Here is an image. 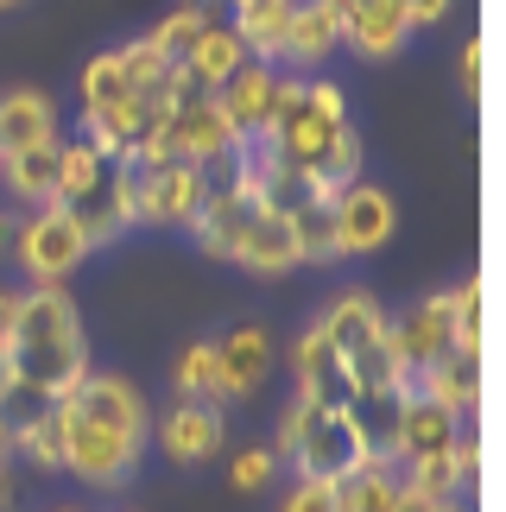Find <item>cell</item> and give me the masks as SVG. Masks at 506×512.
<instances>
[{"label":"cell","instance_id":"cell-1","mask_svg":"<svg viewBox=\"0 0 506 512\" xmlns=\"http://www.w3.org/2000/svg\"><path fill=\"white\" fill-rule=\"evenodd\" d=\"M13 380L32 399H70L89 373L83 354V323H76V304L64 298V285H32L19 291V323H13Z\"/></svg>","mask_w":506,"mask_h":512},{"label":"cell","instance_id":"cell-2","mask_svg":"<svg viewBox=\"0 0 506 512\" xmlns=\"http://www.w3.org/2000/svg\"><path fill=\"white\" fill-rule=\"evenodd\" d=\"M57 418H64V468L70 475H83L95 487H121L133 475V462H140V443L146 437H127V430H108L83 418L70 399H57Z\"/></svg>","mask_w":506,"mask_h":512},{"label":"cell","instance_id":"cell-3","mask_svg":"<svg viewBox=\"0 0 506 512\" xmlns=\"http://www.w3.org/2000/svg\"><path fill=\"white\" fill-rule=\"evenodd\" d=\"M13 253H19V266L32 272V285H64L70 272L83 266L89 241H83V222H76V209L45 203V209L32 215V222H19Z\"/></svg>","mask_w":506,"mask_h":512},{"label":"cell","instance_id":"cell-4","mask_svg":"<svg viewBox=\"0 0 506 512\" xmlns=\"http://www.w3.org/2000/svg\"><path fill=\"white\" fill-rule=\"evenodd\" d=\"M361 462H367V449L355 437V424H348V411L310 405V424L298 437V456H291L298 481H342V475H355Z\"/></svg>","mask_w":506,"mask_h":512},{"label":"cell","instance_id":"cell-5","mask_svg":"<svg viewBox=\"0 0 506 512\" xmlns=\"http://www.w3.org/2000/svg\"><path fill=\"white\" fill-rule=\"evenodd\" d=\"M386 336H393V354H399L405 380H418L431 361H443V354L456 348V336H450V291H431L424 304H412L405 323H386Z\"/></svg>","mask_w":506,"mask_h":512},{"label":"cell","instance_id":"cell-6","mask_svg":"<svg viewBox=\"0 0 506 512\" xmlns=\"http://www.w3.org/2000/svg\"><path fill=\"white\" fill-rule=\"evenodd\" d=\"M291 367H298V399L323 405V411H348V399H355V373H348V361L323 342V329H304L298 336Z\"/></svg>","mask_w":506,"mask_h":512},{"label":"cell","instance_id":"cell-7","mask_svg":"<svg viewBox=\"0 0 506 512\" xmlns=\"http://www.w3.org/2000/svg\"><path fill=\"white\" fill-rule=\"evenodd\" d=\"M222 437H228V424H222V405L216 399H178V411H171L165 430H159L165 456L184 462V468L222 456Z\"/></svg>","mask_w":506,"mask_h":512},{"label":"cell","instance_id":"cell-8","mask_svg":"<svg viewBox=\"0 0 506 512\" xmlns=\"http://www.w3.org/2000/svg\"><path fill=\"white\" fill-rule=\"evenodd\" d=\"M393 234V196L374 184H348L336 196V253H374Z\"/></svg>","mask_w":506,"mask_h":512},{"label":"cell","instance_id":"cell-9","mask_svg":"<svg viewBox=\"0 0 506 512\" xmlns=\"http://www.w3.org/2000/svg\"><path fill=\"white\" fill-rule=\"evenodd\" d=\"M272 373V336L266 329H235L228 342H216V399H253Z\"/></svg>","mask_w":506,"mask_h":512},{"label":"cell","instance_id":"cell-10","mask_svg":"<svg viewBox=\"0 0 506 512\" xmlns=\"http://www.w3.org/2000/svg\"><path fill=\"white\" fill-rule=\"evenodd\" d=\"M272 89H279V76H272L260 57H247V64L228 76L216 89V102L228 114V127L241 133V140H266V121H272Z\"/></svg>","mask_w":506,"mask_h":512},{"label":"cell","instance_id":"cell-11","mask_svg":"<svg viewBox=\"0 0 506 512\" xmlns=\"http://www.w3.org/2000/svg\"><path fill=\"white\" fill-rule=\"evenodd\" d=\"M405 399H412V386H374V392H355V399H348V424H355L367 462H393Z\"/></svg>","mask_w":506,"mask_h":512},{"label":"cell","instance_id":"cell-12","mask_svg":"<svg viewBox=\"0 0 506 512\" xmlns=\"http://www.w3.org/2000/svg\"><path fill=\"white\" fill-rule=\"evenodd\" d=\"M456 437H462V418H456V411H443L437 399L412 392V399H405V411H399V449H393V456L431 462V456H450Z\"/></svg>","mask_w":506,"mask_h":512},{"label":"cell","instance_id":"cell-13","mask_svg":"<svg viewBox=\"0 0 506 512\" xmlns=\"http://www.w3.org/2000/svg\"><path fill=\"white\" fill-rule=\"evenodd\" d=\"M253 215H260V196L253 190H216L203 203V215L190 228H197V241H203V253H216V260H235L241 253V241H247V228H253Z\"/></svg>","mask_w":506,"mask_h":512},{"label":"cell","instance_id":"cell-14","mask_svg":"<svg viewBox=\"0 0 506 512\" xmlns=\"http://www.w3.org/2000/svg\"><path fill=\"white\" fill-rule=\"evenodd\" d=\"M70 405L83 411V418L108 424V430H127V437H146V405L140 392H133L121 373H83V386L70 392Z\"/></svg>","mask_w":506,"mask_h":512},{"label":"cell","instance_id":"cell-15","mask_svg":"<svg viewBox=\"0 0 506 512\" xmlns=\"http://www.w3.org/2000/svg\"><path fill=\"white\" fill-rule=\"evenodd\" d=\"M209 203V177L197 165H152V190H146V222H178L190 228Z\"/></svg>","mask_w":506,"mask_h":512},{"label":"cell","instance_id":"cell-16","mask_svg":"<svg viewBox=\"0 0 506 512\" xmlns=\"http://www.w3.org/2000/svg\"><path fill=\"white\" fill-rule=\"evenodd\" d=\"M323 342L342 354V361H355V354H367L380 336H386V317H380V304L367 298V291H348V298H336L323 310Z\"/></svg>","mask_w":506,"mask_h":512},{"label":"cell","instance_id":"cell-17","mask_svg":"<svg viewBox=\"0 0 506 512\" xmlns=\"http://www.w3.org/2000/svg\"><path fill=\"white\" fill-rule=\"evenodd\" d=\"M45 140H57L51 95H38V89L0 95V159H13V152H26V146H45Z\"/></svg>","mask_w":506,"mask_h":512},{"label":"cell","instance_id":"cell-18","mask_svg":"<svg viewBox=\"0 0 506 512\" xmlns=\"http://www.w3.org/2000/svg\"><path fill=\"white\" fill-rule=\"evenodd\" d=\"M342 26H348L342 0H298V7H291V32H285V57L317 64V57H329L342 45Z\"/></svg>","mask_w":506,"mask_h":512},{"label":"cell","instance_id":"cell-19","mask_svg":"<svg viewBox=\"0 0 506 512\" xmlns=\"http://www.w3.org/2000/svg\"><path fill=\"white\" fill-rule=\"evenodd\" d=\"M412 392L437 399L443 411H456V418H462V411H475V405H481V354H456V348H450L443 361H431V367L418 373Z\"/></svg>","mask_w":506,"mask_h":512},{"label":"cell","instance_id":"cell-20","mask_svg":"<svg viewBox=\"0 0 506 512\" xmlns=\"http://www.w3.org/2000/svg\"><path fill=\"white\" fill-rule=\"evenodd\" d=\"M405 38H412V26H405L399 0H361V7H348L342 45H355L361 57H393Z\"/></svg>","mask_w":506,"mask_h":512},{"label":"cell","instance_id":"cell-21","mask_svg":"<svg viewBox=\"0 0 506 512\" xmlns=\"http://www.w3.org/2000/svg\"><path fill=\"white\" fill-rule=\"evenodd\" d=\"M102 190H108V159L102 152H95L89 140L57 146V196H51L57 209H83L89 196H102Z\"/></svg>","mask_w":506,"mask_h":512},{"label":"cell","instance_id":"cell-22","mask_svg":"<svg viewBox=\"0 0 506 512\" xmlns=\"http://www.w3.org/2000/svg\"><path fill=\"white\" fill-rule=\"evenodd\" d=\"M235 260L247 266V272H285V266H298V241H291V215H272V209H260L253 215V228H247V241H241V253Z\"/></svg>","mask_w":506,"mask_h":512},{"label":"cell","instance_id":"cell-23","mask_svg":"<svg viewBox=\"0 0 506 512\" xmlns=\"http://www.w3.org/2000/svg\"><path fill=\"white\" fill-rule=\"evenodd\" d=\"M291 7H298V0H260V7H241L235 13V32H241L247 57H285Z\"/></svg>","mask_w":506,"mask_h":512},{"label":"cell","instance_id":"cell-24","mask_svg":"<svg viewBox=\"0 0 506 512\" xmlns=\"http://www.w3.org/2000/svg\"><path fill=\"white\" fill-rule=\"evenodd\" d=\"M336 500H342V512H393V506H399V475H393V462H361L355 475L336 481Z\"/></svg>","mask_w":506,"mask_h":512},{"label":"cell","instance_id":"cell-25","mask_svg":"<svg viewBox=\"0 0 506 512\" xmlns=\"http://www.w3.org/2000/svg\"><path fill=\"white\" fill-rule=\"evenodd\" d=\"M241 64H247L241 32H235V26H209V32L197 38V51H190V64H184V70H197V76H203V89H222Z\"/></svg>","mask_w":506,"mask_h":512},{"label":"cell","instance_id":"cell-26","mask_svg":"<svg viewBox=\"0 0 506 512\" xmlns=\"http://www.w3.org/2000/svg\"><path fill=\"white\" fill-rule=\"evenodd\" d=\"M57 146L64 140H45V146H26V152H13V159H0L7 165V184L26 196V203H51L57 196Z\"/></svg>","mask_w":506,"mask_h":512},{"label":"cell","instance_id":"cell-27","mask_svg":"<svg viewBox=\"0 0 506 512\" xmlns=\"http://www.w3.org/2000/svg\"><path fill=\"white\" fill-rule=\"evenodd\" d=\"M291 241H298V260H342L336 253V203H323V196H310V203L291 215Z\"/></svg>","mask_w":506,"mask_h":512},{"label":"cell","instance_id":"cell-28","mask_svg":"<svg viewBox=\"0 0 506 512\" xmlns=\"http://www.w3.org/2000/svg\"><path fill=\"white\" fill-rule=\"evenodd\" d=\"M209 26H216V19H209V7H203V0H190V7H178L159 32H152V51H159L165 64H190V51H197V38H203Z\"/></svg>","mask_w":506,"mask_h":512},{"label":"cell","instance_id":"cell-29","mask_svg":"<svg viewBox=\"0 0 506 512\" xmlns=\"http://www.w3.org/2000/svg\"><path fill=\"white\" fill-rule=\"evenodd\" d=\"M83 102L89 108H121V102H133V76L121 64V51L95 57V64L83 70Z\"/></svg>","mask_w":506,"mask_h":512},{"label":"cell","instance_id":"cell-30","mask_svg":"<svg viewBox=\"0 0 506 512\" xmlns=\"http://www.w3.org/2000/svg\"><path fill=\"white\" fill-rule=\"evenodd\" d=\"M405 494H418V500H437V506H450L456 500V487H462V475H456V462L450 456H431V462H405Z\"/></svg>","mask_w":506,"mask_h":512},{"label":"cell","instance_id":"cell-31","mask_svg":"<svg viewBox=\"0 0 506 512\" xmlns=\"http://www.w3.org/2000/svg\"><path fill=\"white\" fill-rule=\"evenodd\" d=\"M450 336H456V354H481V285L475 279L450 291Z\"/></svg>","mask_w":506,"mask_h":512},{"label":"cell","instance_id":"cell-32","mask_svg":"<svg viewBox=\"0 0 506 512\" xmlns=\"http://www.w3.org/2000/svg\"><path fill=\"white\" fill-rule=\"evenodd\" d=\"M178 392H184V399H216V342L184 348V361H178Z\"/></svg>","mask_w":506,"mask_h":512},{"label":"cell","instance_id":"cell-33","mask_svg":"<svg viewBox=\"0 0 506 512\" xmlns=\"http://www.w3.org/2000/svg\"><path fill=\"white\" fill-rule=\"evenodd\" d=\"M272 468H279V456H272V449H241L228 475H235V487H241V494H260V487L272 481Z\"/></svg>","mask_w":506,"mask_h":512},{"label":"cell","instance_id":"cell-34","mask_svg":"<svg viewBox=\"0 0 506 512\" xmlns=\"http://www.w3.org/2000/svg\"><path fill=\"white\" fill-rule=\"evenodd\" d=\"M285 512H342L336 481H298V487L285 494Z\"/></svg>","mask_w":506,"mask_h":512},{"label":"cell","instance_id":"cell-35","mask_svg":"<svg viewBox=\"0 0 506 512\" xmlns=\"http://www.w3.org/2000/svg\"><path fill=\"white\" fill-rule=\"evenodd\" d=\"M304 424H310V399H298V405H291V411H285V424H279V437H272V456H279V462H291V456H298V437H304Z\"/></svg>","mask_w":506,"mask_h":512},{"label":"cell","instance_id":"cell-36","mask_svg":"<svg viewBox=\"0 0 506 512\" xmlns=\"http://www.w3.org/2000/svg\"><path fill=\"white\" fill-rule=\"evenodd\" d=\"M399 7H405V26H437L450 13V0H399Z\"/></svg>","mask_w":506,"mask_h":512},{"label":"cell","instance_id":"cell-37","mask_svg":"<svg viewBox=\"0 0 506 512\" xmlns=\"http://www.w3.org/2000/svg\"><path fill=\"white\" fill-rule=\"evenodd\" d=\"M13 323H19V291H0V348L13 342Z\"/></svg>","mask_w":506,"mask_h":512},{"label":"cell","instance_id":"cell-38","mask_svg":"<svg viewBox=\"0 0 506 512\" xmlns=\"http://www.w3.org/2000/svg\"><path fill=\"white\" fill-rule=\"evenodd\" d=\"M462 83H469V95L481 89V45H475V38L462 45Z\"/></svg>","mask_w":506,"mask_h":512},{"label":"cell","instance_id":"cell-39","mask_svg":"<svg viewBox=\"0 0 506 512\" xmlns=\"http://www.w3.org/2000/svg\"><path fill=\"white\" fill-rule=\"evenodd\" d=\"M13 392H19V380H13V354L0 348V411H7V399H13Z\"/></svg>","mask_w":506,"mask_h":512},{"label":"cell","instance_id":"cell-40","mask_svg":"<svg viewBox=\"0 0 506 512\" xmlns=\"http://www.w3.org/2000/svg\"><path fill=\"white\" fill-rule=\"evenodd\" d=\"M393 512H437V500H418V494H405V487H399V506Z\"/></svg>","mask_w":506,"mask_h":512},{"label":"cell","instance_id":"cell-41","mask_svg":"<svg viewBox=\"0 0 506 512\" xmlns=\"http://www.w3.org/2000/svg\"><path fill=\"white\" fill-rule=\"evenodd\" d=\"M19 241V215H0V247H13Z\"/></svg>","mask_w":506,"mask_h":512},{"label":"cell","instance_id":"cell-42","mask_svg":"<svg viewBox=\"0 0 506 512\" xmlns=\"http://www.w3.org/2000/svg\"><path fill=\"white\" fill-rule=\"evenodd\" d=\"M7 449H13V443H7V430H0V475H7Z\"/></svg>","mask_w":506,"mask_h":512},{"label":"cell","instance_id":"cell-43","mask_svg":"<svg viewBox=\"0 0 506 512\" xmlns=\"http://www.w3.org/2000/svg\"><path fill=\"white\" fill-rule=\"evenodd\" d=\"M7 494H13V487H7V475H0V506H7Z\"/></svg>","mask_w":506,"mask_h":512},{"label":"cell","instance_id":"cell-44","mask_svg":"<svg viewBox=\"0 0 506 512\" xmlns=\"http://www.w3.org/2000/svg\"><path fill=\"white\" fill-rule=\"evenodd\" d=\"M241 7H260V0H235V13H241Z\"/></svg>","mask_w":506,"mask_h":512},{"label":"cell","instance_id":"cell-45","mask_svg":"<svg viewBox=\"0 0 506 512\" xmlns=\"http://www.w3.org/2000/svg\"><path fill=\"white\" fill-rule=\"evenodd\" d=\"M437 512H456V500H450V506H437Z\"/></svg>","mask_w":506,"mask_h":512},{"label":"cell","instance_id":"cell-46","mask_svg":"<svg viewBox=\"0 0 506 512\" xmlns=\"http://www.w3.org/2000/svg\"><path fill=\"white\" fill-rule=\"evenodd\" d=\"M342 7H361V0H342Z\"/></svg>","mask_w":506,"mask_h":512},{"label":"cell","instance_id":"cell-47","mask_svg":"<svg viewBox=\"0 0 506 512\" xmlns=\"http://www.w3.org/2000/svg\"><path fill=\"white\" fill-rule=\"evenodd\" d=\"M0 7H19V0H0Z\"/></svg>","mask_w":506,"mask_h":512}]
</instances>
